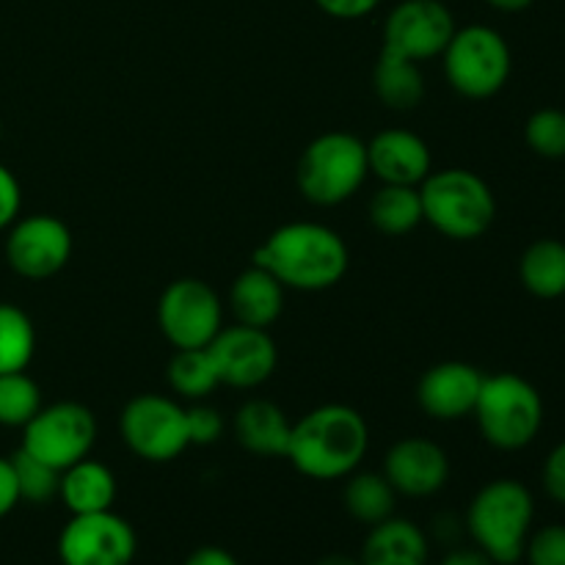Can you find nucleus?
Returning a JSON list of instances; mask_svg holds the SVG:
<instances>
[{
	"mask_svg": "<svg viewBox=\"0 0 565 565\" xmlns=\"http://www.w3.org/2000/svg\"><path fill=\"white\" fill-rule=\"evenodd\" d=\"M530 565H565V524H546L524 546Z\"/></svg>",
	"mask_w": 565,
	"mask_h": 565,
	"instance_id": "obj_31",
	"label": "nucleus"
},
{
	"mask_svg": "<svg viewBox=\"0 0 565 565\" xmlns=\"http://www.w3.org/2000/svg\"><path fill=\"white\" fill-rule=\"evenodd\" d=\"M0 141H3V121H0Z\"/></svg>",
	"mask_w": 565,
	"mask_h": 565,
	"instance_id": "obj_41",
	"label": "nucleus"
},
{
	"mask_svg": "<svg viewBox=\"0 0 565 565\" xmlns=\"http://www.w3.org/2000/svg\"><path fill=\"white\" fill-rule=\"evenodd\" d=\"M230 307L237 323L252 326V329H268L285 309V285L265 268L254 265V268L243 270L232 285Z\"/></svg>",
	"mask_w": 565,
	"mask_h": 565,
	"instance_id": "obj_19",
	"label": "nucleus"
},
{
	"mask_svg": "<svg viewBox=\"0 0 565 565\" xmlns=\"http://www.w3.org/2000/svg\"><path fill=\"white\" fill-rule=\"evenodd\" d=\"M373 86L381 103L392 110H412L425 97V77L417 61L381 50V58L373 72Z\"/></svg>",
	"mask_w": 565,
	"mask_h": 565,
	"instance_id": "obj_22",
	"label": "nucleus"
},
{
	"mask_svg": "<svg viewBox=\"0 0 565 565\" xmlns=\"http://www.w3.org/2000/svg\"><path fill=\"white\" fill-rule=\"evenodd\" d=\"M486 3L500 11H524L533 6V0H486Z\"/></svg>",
	"mask_w": 565,
	"mask_h": 565,
	"instance_id": "obj_39",
	"label": "nucleus"
},
{
	"mask_svg": "<svg viewBox=\"0 0 565 565\" xmlns=\"http://www.w3.org/2000/svg\"><path fill=\"white\" fill-rule=\"evenodd\" d=\"M533 519L535 502L527 486L500 478L483 486L469 502L467 530L483 555L497 565H513L524 557Z\"/></svg>",
	"mask_w": 565,
	"mask_h": 565,
	"instance_id": "obj_3",
	"label": "nucleus"
},
{
	"mask_svg": "<svg viewBox=\"0 0 565 565\" xmlns=\"http://www.w3.org/2000/svg\"><path fill=\"white\" fill-rule=\"evenodd\" d=\"M441 55L447 83L469 99L494 97L511 77V47L505 36L489 25L456 28Z\"/></svg>",
	"mask_w": 565,
	"mask_h": 565,
	"instance_id": "obj_7",
	"label": "nucleus"
},
{
	"mask_svg": "<svg viewBox=\"0 0 565 565\" xmlns=\"http://www.w3.org/2000/svg\"><path fill=\"white\" fill-rule=\"evenodd\" d=\"M315 3L320 11L337 17V20H359V17H367L370 11L379 9L381 0H315Z\"/></svg>",
	"mask_w": 565,
	"mask_h": 565,
	"instance_id": "obj_35",
	"label": "nucleus"
},
{
	"mask_svg": "<svg viewBox=\"0 0 565 565\" xmlns=\"http://www.w3.org/2000/svg\"><path fill=\"white\" fill-rule=\"evenodd\" d=\"M342 502H345V511L351 513L356 522L373 527V524H381L390 516H395L397 491L392 489L390 480L384 478V472H359L348 475Z\"/></svg>",
	"mask_w": 565,
	"mask_h": 565,
	"instance_id": "obj_25",
	"label": "nucleus"
},
{
	"mask_svg": "<svg viewBox=\"0 0 565 565\" xmlns=\"http://www.w3.org/2000/svg\"><path fill=\"white\" fill-rule=\"evenodd\" d=\"M97 439V419L81 403H53L39 408L36 417L22 428V447L28 456L64 472L83 461Z\"/></svg>",
	"mask_w": 565,
	"mask_h": 565,
	"instance_id": "obj_8",
	"label": "nucleus"
},
{
	"mask_svg": "<svg viewBox=\"0 0 565 565\" xmlns=\"http://www.w3.org/2000/svg\"><path fill=\"white\" fill-rule=\"evenodd\" d=\"M292 423L276 403L248 401L235 414V436L248 452L265 458L287 456Z\"/></svg>",
	"mask_w": 565,
	"mask_h": 565,
	"instance_id": "obj_20",
	"label": "nucleus"
},
{
	"mask_svg": "<svg viewBox=\"0 0 565 565\" xmlns=\"http://www.w3.org/2000/svg\"><path fill=\"white\" fill-rule=\"evenodd\" d=\"M58 497L72 516L110 511L116 502V478L105 463L83 458L61 472Z\"/></svg>",
	"mask_w": 565,
	"mask_h": 565,
	"instance_id": "obj_21",
	"label": "nucleus"
},
{
	"mask_svg": "<svg viewBox=\"0 0 565 565\" xmlns=\"http://www.w3.org/2000/svg\"><path fill=\"white\" fill-rule=\"evenodd\" d=\"M185 565H241L232 552L221 550V546H202V550L191 552Z\"/></svg>",
	"mask_w": 565,
	"mask_h": 565,
	"instance_id": "obj_37",
	"label": "nucleus"
},
{
	"mask_svg": "<svg viewBox=\"0 0 565 565\" xmlns=\"http://www.w3.org/2000/svg\"><path fill=\"white\" fill-rule=\"evenodd\" d=\"M42 408V390L36 381L20 373H0V425L3 428H25Z\"/></svg>",
	"mask_w": 565,
	"mask_h": 565,
	"instance_id": "obj_28",
	"label": "nucleus"
},
{
	"mask_svg": "<svg viewBox=\"0 0 565 565\" xmlns=\"http://www.w3.org/2000/svg\"><path fill=\"white\" fill-rule=\"evenodd\" d=\"M11 467H14L17 489H20V502H33V505H44V502L58 497L61 472L50 463L39 461V458L28 456L25 450H17L11 456Z\"/></svg>",
	"mask_w": 565,
	"mask_h": 565,
	"instance_id": "obj_29",
	"label": "nucleus"
},
{
	"mask_svg": "<svg viewBox=\"0 0 565 565\" xmlns=\"http://www.w3.org/2000/svg\"><path fill=\"white\" fill-rule=\"evenodd\" d=\"M72 257V232L47 213L17 218L6 237V263L17 276L42 281L64 270Z\"/></svg>",
	"mask_w": 565,
	"mask_h": 565,
	"instance_id": "obj_12",
	"label": "nucleus"
},
{
	"mask_svg": "<svg viewBox=\"0 0 565 565\" xmlns=\"http://www.w3.org/2000/svg\"><path fill=\"white\" fill-rule=\"evenodd\" d=\"M472 414L478 419L480 434L491 447L513 452L533 445L539 436L544 425V401L539 390L522 375H486Z\"/></svg>",
	"mask_w": 565,
	"mask_h": 565,
	"instance_id": "obj_6",
	"label": "nucleus"
},
{
	"mask_svg": "<svg viewBox=\"0 0 565 565\" xmlns=\"http://www.w3.org/2000/svg\"><path fill=\"white\" fill-rule=\"evenodd\" d=\"M370 174L367 143L351 132L331 130L315 138L298 160V191L318 207L348 202Z\"/></svg>",
	"mask_w": 565,
	"mask_h": 565,
	"instance_id": "obj_5",
	"label": "nucleus"
},
{
	"mask_svg": "<svg viewBox=\"0 0 565 565\" xmlns=\"http://www.w3.org/2000/svg\"><path fill=\"white\" fill-rule=\"evenodd\" d=\"M428 535L408 519L373 524L362 546V565H428Z\"/></svg>",
	"mask_w": 565,
	"mask_h": 565,
	"instance_id": "obj_18",
	"label": "nucleus"
},
{
	"mask_svg": "<svg viewBox=\"0 0 565 565\" xmlns=\"http://www.w3.org/2000/svg\"><path fill=\"white\" fill-rule=\"evenodd\" d=\"M136 550V530L114 511L72 516L58 535L61 565H130Z\"/></svg>",
	"mask_w": 565,
	"mask_h": 565,
	"instance_id": "obj_11",
	"label": "nucleus"
},
{
	"mask_svg": "<svg viewBox=\"0 0 565 565\" xmlns=\"http://www.w3.org/2000/svg\"><path fill=\"white\" fill-rule=\"evenodd\" d=\"M370 221L379 232L390 237L408 235L423 224V199L419 188L412 185H384L370 199Z\"/></svg>",
	"mask_w": 565,
	"mask_h": 565,
	"instance_id": "obj_24",
	"label": "nucleus"
},
{
	"mask_svg": "<svg viewBox=\"0 0 565 565\" xmlns=\"http://www.w3.org/2000/svg\"><path fill=\"white\" fill-rule=\"evenodd\" d=\"M22 207V191L9 166L0 163V232L9 230Z\"/></svg>",
	"mask_w": 565,
	"mask_h": 565,
	"instance_id": "obj_33",
	"label": "nucleus"
},
{
	"mask_svg": "<svg viewBox=\"0 0 565 565\" xmlns=\"http://www.w3.org/2000/svg\"><path fill=\"white\" fill-rule=\"evenodd\" d=\"M185 425H188V441L196 447H207L215 445L224 434V419L215 408L210 406H191L185 408Z\"/></svg>",
	"mask_w": 565,
	"mask_h": 565,
	"instance_id": "obj_32",
	"label": "nucleus"
},
{
	"mask_svg": "<svg viewBox=\"0 0 565 565\" xmlns=\"http://www.w3.org/2000/svg\"><path fill=\"white\" fill-rule=\"evenodd\" d=\"M370 171L384 185H423L425 177L434 171L430 149L417 132L408 130H381L367 143Z\"/></svg>",
	"mask_w": 565,
	"mask_h": 565,
	"instance_id": "obj_17",
	"label": "nucleus"
},
{
	"mask_svg": "<svg viewBox=\"0 0 565 565\" xmlns=\"http://www.w3.org/2000/svg\"><path fill=\"white\" fill-rule=\"evenodd\" d=\"M519 276L535 298L565 296V243L552 241V237L535 241L522 254Z\"/></svg>",
	"mask_w": 565,
	"mask_h": 565,
	"instance_id": "obj_23",
	"label": "nucleus"
},
{
	"mask_svg": "<svg viewBox=\"0 0 565 565\" xmlns=\"http://www.w3.org/2000/svg\"><path fill=\"white\" fill-rule=\"evenodd\" d=\"M423 221L450 241H478L497 215L489 182L469 169L430 171L419 185Z\"/></svg>",
	"mask_w": 565,
	"mask_h": 565,
	"instance_id": "obj_4",
	"label": "nucleus"
},
{
	"mask_svg": "<svg viewBox=\"0 0 565 565\" xmlns=\"http://www.w3.org/2000/svg\"><path fill=\"white\" fill-rule=\"evenodd\" d=\"M439 565H497L489 555L480 550H456L445 557Z\"/></svg>",
	"mask_w": 565,
	"mask_h": 565,
	"instance_id": "obj_38",
	"label": "nucleus"
},
{
	"mask_svg": "<svg viewBox=\"0 0 565 565\" xmlns=\"http://www.w3.org/2000/svg\"><path fill=\"white\" fill-rule=\"evenodd\" d=\"M456 20L441 0H403L384 22V47L408 61H428L445 53Z\"/></svg>",
	"mask_w": 565,
	"mask_h": 565,
	"instance_id": "obj_13",
	"label": "nucleus"
},
{
	"mask_svg": "<svg viewBox=\"0 0 565 565\" xmlns=\"http://www.w3.org/2000/svg\"><path fill=\"white\" fill-rule=\"evenodd\" d=\"M17 502H20V489H17L14 467H11V458H0V519L9 516Z\"/></svg>",
	"mask_w": 565,
	"mask_h": 565,
	"instance_id": "obj_36",
	"label": "nucleus"
},
{
	"mask_svg": "<svg viewBox=\"0 0 565 565\" xmlns=\"http://www.w3.org/2000/svg\"><path fill=\"white\" fill-rule=\"evenodd\" d=\"M171 390L191 401H204L221 384L215 373V362L207 348H193V351H177L166 367Z\"/></svg>",
	"mask_w": 565,
	"mask_h": 565,
	"instance_id": "obj_26",
	"label": "nucleus"
},
{
	"mask_svg": "<svg viewBox=\"0 0 565 565\" xmlns=\"http://www.w3.org/2000/svg\"><path fill=\"white\" fill-rule=\"evenodd\" d=\"M527 147L546 160L565 158V110L541 108L535 110L524 127Z\"/></svg>",
	"mask_w": 565,
	"mask_h": 565,
	"instance_id": "obj_30",
	"label": "nucleus"
},
{
	"mask_svg": "<svg viewBox=\"0 0 565 565\" xmlns=\"http://www.w3.org/2000/svg\"><path fill=\"white\" fill-rule=\"evenodd\" d=\"M318 565H362V561H353L348 555H329L323 561H318Z\"/></svg>",
	"mask_w": 565,
	"mask_h": 565,
	"instance_id": "obj_40",
	"label": "nucleus"
},
{
	"mask_svg": "<svg viewBox=\"0 0 565 565\" xmlns=\"http://www.w3.org/2000/svg\"><path fill=\"white\" fill-rule=\"evenodd\" d=\"M486 375L475 364L467 362H441L434 364L423 375L417 390L419 408L430 419L452 423L475 412Z\"/></svg>",
	"mask_w": 565,
	"mask_h": 565,
	"instance_id": "obj_16",
	"label": "nucleus"
},
{
	"mask_svg": "<svg viewBox=\"0 0 565 565\" xmlns=\"http://www.w3.org/2000/svg\"><path fill=\"white\" fill-rule=\"evenodd\" d=\"M367 447L370 428L362 414L342 403H329L292 423L285 458L303 478L340 480L356 472Z\"/></svg>",
	"mask_w": 565,
	"mask_h": 565,
	"instance_id": "obj_2",
	"label": "nucleus"
},
{
	"mask_svg": "<svg viewBox=\"0 0 565 565\" xmlns=\"http://www.w3.org/2000/svg\"><path fill=\"white\" fill-rule=\"evenodd\" d=\"M384 478L403 497H434L450 480V461L436 441L408 436L390 447L384 458Z\"/></svg>",
	"mask_w": 565,
	"mask_h": 565,
	"instance_id": "obj_15",
	"label": "nucleus"
},
{
	"mask_svg": "<svg viewBox=\"0 0 565 565\" xmlns=\"http://www.w3.org/2000/svg\"><path fill=\"white\" fill-rule=\"evenodd\" d=\"M544 489L555 502L565 505V441L550 452L544 463Z\"/></svg>",
	"mask_w": 565,
	"mask_h": 565,
	"instance_id": "obj_34",
	"label": "nucleus"
},
{
	"mask_svg": "<svg viewBox=\"0 0 565 565\" xmlns=\"http://www.w3.org/2000/svg\"><path fill=\"white\" fill-rule=\"evenodd\" d=\"M207 351L213 356L221 384L237 386V390H254L265 384L279 362V351L268 329H252L243 323L221 329Z\"/></svg>",
	"mask_w": 565,
	"mask_h": 565,
	"instance_id": "obj_14",
	"label": "nucleus"
},
{
	"mask_svg": "<svg viewBox=\"0 0 565 565\" xmlns=\"http://www.w3.org/2000/svg\"><path fill=\"white\" fill-rule=\"evenodd\" d=\"M36 353V329L14 303H0V373L28 370Z\"/></svg>",
	"mask_w": 565,
	"mask_h": 565,
	"instance_id": "obj_27",
	"label": "nucleus"
},
{
	"mask_svg": "<svg viewBox=\"0 0 565 565\" xmlns=\"http://www.w3.org/2000/svg\"><path fill=\"white\" fill-rule=\"evenodd\" d=\"M119 430L125 445L138 458L169 463L191 447L185 408L163 395H138L121 408Z\"/></svg>",
	"mask_w": 565,
	"mask_h": 565,
	"instance_id": "obj_9",
	"label": "nucleus"
},
{
	"mask_svg": "<svg viewBox=\"0 0 565 565\" xmlns=\"http://www.w3.org/2000/svg\"><path fill=\"white\" fill-rule=\"evenodd\" d=\"M254 265L292 290L320 292L340 285L351 265V252L329 226L292 221L270 232L268 241L254 252Z\"/></svg>",
	"mask_w": 565,
	"mask_h": 565,
	"instance_id": "obj_1",
	"label": "nucleus"
},
{
	"mask_svg": "<svg viewBox=\"0 0 565 565\" xmlns=\"http://www.w3.org/2000/svg\"><path fill=\"white\" fill-rule=\"evenodd\" d=\"M158 326L177 351L207 348L224 329L218 292L202 279L171 281L158 301Z\"/></svg>",
	"mask_w": 565,
	"mask_h": 565,
	"instance_id": "obj_10",
	"label": "nucleus"
}]
</instances>
